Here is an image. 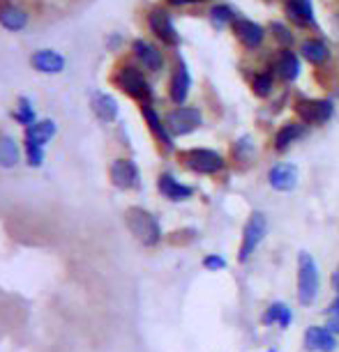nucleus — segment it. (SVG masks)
I'll return each instance as SVG.
<instances>
[{
	"label": "nucleus",
	"mask_w": 339,
	"mask_h": 352,
	"mask_svg": "<svg viewBox=\"0 0 339 352\" xmlns=\"http://www.w3.org/2000/svg\"><path fill=\"white\" fill-rule=\"evenodd\" d=\"M125 223H127L130 232L143 247H157L159 240H162V226H159L157 217L150 214L148 210L130 208L125 212Z\"/></svg>",
	"instance_id": "f257e3e1"
},
{
	"label": "nucleus",
	"mask_w": 339,
	"mask_h": 352,
	"mask_svg": "<svg viewBox=\"0 0 339 352\" xmlns=\"http://www.w3.org/2000/svg\"><path fill=\"white\" fill-rule=\"evenodd\" d=\"M56 122L53 120H37L32 127L25 129V159L32 168H39L44 164V150L56 136Z\"/></svg>",
	"instance_id": "f03ea898"
},
{
	"label": "nucleus",
	"mask_w": 339,
	"mask_h": 352,
	"mask_svg": "<svg viewBox=\"0 0 339 352\" xmlns=\"http://www.w3.org/2000/svg\"><path fill=\"white\" fill-rule=\"evenodd\" d=\"M318 292V267L307 251L298 256V300L302 307H309Z\"/></svg>",
	"instance_id": "7ed1b4c3"
},
{
	"label": "nucleus",
	"mask_w": 339,
	"mask_h": 352,
	"mask_svg": "<svg viewBox=\"0 0 339 352\" xmlns=\"http://www.w3.org/2000/svg\"><path fill=\"white\" fill-rule=\"evenodd\" d=\"M164 124H166V129H169V134L187 136L201 127L203 116H201V111L194 109V106H178V109H174L169 116H166Z\"/></svg>",
	"instance_id": "20e7f679"
},
{
	"label": "nucleus",
	"mask_w": 339,
	"mask_h": 352,
	"mask_svg": "<svg viewBox=\"0 0 339 352\" xmlns=\"http://www.w3.org/2000/svg\"><path fill=\"white\" fill-rule=\"evenodd\" d=\"M116 83H118V88H121L123 92H127L130 97H134V99H138V102H143V104H150L152 88H150V83L145 81V76L136 67H132V65L123 67L121 72H118Z\"/></svg>",
	"instance_id": "39448f33"
},
{
	"label": "nucleus",
	"mask_w": 339,
	"mask_h": 352,
	"mask_svg": "<svg viewBox=\"0 0 339 352\" xmlns=\"http://www.w3.org/2000/svg\"><path fill=\"white\" fill-rule=\"evenodd\" d=\"M265 228H268V221H265V214L263 212H254L249 217L247 226H245V232H243V244H240V251H238V261L245 263L249 261V256L254 254L258 244L263 242L265 237Z\"/></svg>",
	"instance_id": "423d86ee"
},
{
	"label": "nucleus",
	"mask_w": 339,
	"mask_h": 352,
	"mask_svg": "<svg viewBox=\"0 0 339 352\" xmlns=\"http://www.w3.org/2000/svg\"><path fill=\"white\" fill-rule=\"evenodd\" d=\"M183 162L189 170L201 173V175H212L224 168V157L217 155L215 150H205V148H194L183 152Z\"/></svg>",
	"instance_id": "0eeeda50"
},
{
	"label": "nucleus",
	"mask_w": 339,
	"mask_h": 352,
	"mask_svg": "<svg viewBox=\"0 0 339 352\" xmlns=\"http://www.w3.org/2000/svg\"><path fill=\"white\" fill-rule=\"evenodd\" d=\"M332 106L330 99H300L296 104V113L302 118V122L307 124H323L332 118Z\"/></svg>",
	"instance_id": "6e6552de"
},
{
	"label": "nucleus",
	"mask_w": 339,
	"mask_h": 352,
	"mask_svg": "<svg viewBox=\"0 0 339 352\" xmlns=\"http://www.w3.org/2000/svg\"><path fill=\"white\" fill-rule=\"evenodd\" d=\"M111 182L118 189H136L141 184V173L132 159H116L111 164Z\"/></svg>",
	"instance_id": "1a4fd4ad"
},
{
	"label": "nucleus",
	"mask_w": 339,
	"mask_h": 352,
	"mask_svg": "<svg viewBox=\"0 0 339 352\" xmlns=\"http://www.w3.org/2000/svg\"><path fill=\"white\" fill-rule=\"evenodd\" d=\"M305 348L309 352H335L337 338L328 327H309L305 331Z\"/></svg>",
	"instance_id": "9d476101"
},
{
	"label": "nucleus",
	"mask_w": 339,
	"mask_h": 352,
	"mask_svg": "<svg viewBox=\"0 0 339 352\" xmlns=\"http://www.w3.org/2000/svg\"><path fill=\"white\" fill-rule=\"evenodd\" d=\"M148 23H150V30L155 32V35L162 39V42H166V44H178V39H181V37H178V30H176L174 21H171L169 12L152 10Z\"/></svg>",
	"instance_id": "9b49d317"
},
{
	"label": "nucleus",
	"mask_w": 339,
	"mask_h": 352,
	"mask_svg": "<svg viewBox=\"0 0 339 352\" xmlns=\"http://www.w3.org/2000/svg\"><path fill=\"white\" fill-rule=\"evenodd\" d=\"M268 182L275 191H294L298 184V168L294 164H277L268 173Z\"/></svg>",
	"instance_id": "f8f14e48"
},
{
	"label": "nucleus",
	"mask_w": 339,
	"mask_h": 352,
	"mask_svg": "<svg viewBox=\"0 0 339 352\" xmlns=\"http://www.w3.org/2000/svg\"><path fill=\"white\" fill-rule=\"evenodd\" d=\"M157 189H159V194H162L164 198H169V201H174V203L187 201V198H192V194H194V189L187 187V184H183V182H178L171 173L159 175Z\"/></svg>",
	"instance_id": "ddd939ff"
},
{
	"label": "nucleus",
	"mask_w": 339,
	"mask_h": 352,
	"mask_svg": "<svg viewBox=\"0 0 339 352\" xmlns=\"http://www.w3.org/2000/svg\"><path fill=\"white\" fill-rule=\"evenodd\" d=\"M134 56L143 63V67L150 72H159L164 67L162 51H159L157 46H152L150 42H145V39H136L134 42Z\"/></svg>",
	"instance_id": "4468645a"
},
{
	"label": "nucleus",
	"mask_w": 339,
	"mask_h": 352,
	"mask_svg": "<svg viewBox=\"0 0 339 352\" xmlns=\"http://www.w3.org/2000/svg\"><path fill=\"white\" fill-rule=\"evenodd\" d=\"M32 67L37 72H42V74H61L65 69V58L56 51L42 49L32 56Z\"/></svg>",
	"instance_id": "2eb2a0df"
},
{
	"label": "nucleus",
	"mask_w": 339,
	"mask_h": 352,
	"mask_svg": "<svg viewBox=\"0 0 339 352\" xmlns=\"http://www.w3.org/2000/svg\"><path fill=\"white\" fill-rule=\"evenodd\" d=\"M236 35L238 39L247 46V49H256L258 44L263 42V35H265V30L261 28L258 23L254 21H247V19H236Z\"/></svg>",
	"instance_id": "dca6fc26"
},
{
	"label": "nucleus",
	"mask_w": 339,
	"mask_h": 352,
	"mask_svg": "<svg viewBox=\"0 0 339 352\" xmlns=\"http://www.w3.org/2000/svg\"><path fill=\"white\" fill-rule=\"evenodd\" d=\"M189 88H192V76H189V69H187V65L185 63H178V69H176V74L174 78H171V99L181 106L185 104V99H187L189 95Z\"/></svg>",
	"instance_id": "f3484780"
},
{
	"label": "nucleus",
	"mask_w": 339,
	"mask_h": 352,
	"mask_svg": "<svg viewBox=\"0 0 339 352\" xmlns=\"http://www.w3.org/2000/svg\"><path fill=\"white\" fill-rule=\"evenodd\" d=\"M141 113H143V120L148 122L150 131L157 136V141L162 143L166 150L174 148V143H171V134H169V129H166V124L162 122V118L157 116V111L152 109L150 104H143V106H141Z\"/></svg>",
	"instance_id": "a211bd4d"
},
{
	"label": "nucleus",
	"mask_w": 339,
	"mask_h": 352,
	"mask_svg": "<svg viewBox=\"0 0 339 352\" xmlns=\"http://www.w3.org/2000/svg\"><path fill=\"white\" fill-rule=\"evenodd\" d=\"M92 111H95V116L99 120L104 122H113L118 118V102L113 99L111 95H106V92H95L92 95Z\"/></svg>",
	"instance_id": "6ab92c4d"
},
{
	"label": "nucleus",
	"mask_w": 339,
	"mask_h": 352,
	"mask_svg": "<svg viewBox=\"0 0 339 352\" xmlns=\"http://www.w3.org/2000/svg\"><path fill=\"white\" fill-rule=\"evenodd\" d=\"M287 14L298 25H309L314 21V10H311L309 0H287Z\"/></svg>",
	"instance_id": "aec40b11"
},
{
	"label": "nucleus",
	"mask_w": 339,
	"mask_h": 352,
	"mask_svg": "<svg viewBox=\"0 0 339 352\" xmlns=\"http://www.w3.org/2000/svg\"><path fill=\"white\" fill-rule=\"evenodd\" d=\"M300 56L305 60H309L311 65H323L330 58V49L321 39H307V42H302L300 46Z\"/></svg>",
	"instance_id": "412c9836"
},
{
	"label": "nucleus",
	"mask_w": 339,
	"mask_h": 352,
	"mask_svg": "<svg viewBox=\"0 0 339 352\" xmlns=\"http://www.w3.org/2000/svg\"><path fill=\"white\" fill-rule=\"evenodd\" d=\"M0 23L8 30H23L25 23H28V14L21 8H14V5H5L0 8Z\"/></svg>",
	"instance_id": "4be33fe9"
},
{
	"label": "nucleus",
	"mask_w": 339,
	"mask_h": 352,
	"mask_svg": "<svg viewBox=\"0 0 339 352\" xmlns=\"http://www.w3.org/2000/svg\"><path fill=\"white\" fill-rule=\"evenodd\" d=\"M277 74L284 78V81H296L300 76V60L294 56L291 51H282L277 60Z\"/></svg>",
	"instance_id": "5701e85b"
},
{
	"label": "nucleus",
	"mask_w": 339,
	"mask_h": 352,
	"mask_svg": "<svg viewBox=\"0 0 339 352\" xmlns=\"http://www.w3.org/2000/svg\"><path fill=\"white\" fill-rule=\"evenodd\" d=\"M21 159V152H19V145L12 136H0V166L3 168H14Z\"/></svg>",
	"instance_id": "b1692460"
},
{
	"label": "nucleus",
	"mask_w": 339,
	"mask_h": 352,
	"mask_svg": "<svg viewBox=\"0 0 339 352\" xmlns=\"http://www.w3.org/2000/svg\"><path fill=\"white\" fill-rule=\"evenodd\" d=\"M291 320H294V316H291V309L287 307V304H282V302L270 304V309L263 314V324L277 322L279 327H289Z\"/></svg>",
	"instance_id": "393cba45"
},
{
	"label": "nucleus",
	"mask_w": 339,
	"mask_h": 352,
	"mask_svg": "<svg viewBox=\"0 0 339 352\" xmlns=\"http://www.w3.org/2000/svg\"><path fill=\"white\" fill-rule=\"evenodd\" d=\"M302 124H296V122H289V124H284L282 129L277 131V136H275V148L282 152V150H287L291 143L296 141V138H300L302 136Z\"/></svg>",
	"instance_id": "a878e982"
},
{
	"label": "nucleus",
	"mask_w": 339,
	"mask_h": 352,
	"mask_svg": "<svg viewBox=\"0 0 339 352\" xmlns=\"http://www.w3.org/2000/svg\"><path fill=\"white\" fill-rule=\"evenodd\" d=\"M12 118H14L19 124H23L25 129L32 127V124L37 122L35 109H32V102H30L28 97H19V106H17V111L12 113Z\"/></svg>",
	"instance_id": "bb28decb"
},
{
	"label": "nucleus",
	"mask_w": 339,
	"mask_h": 352,
	"mask_svg": "<svg viewBox=\"0 0 339 352\" xmlns=\"http://www.w3.org/2000/svg\"><path fill=\"white\" fill-rule=\"evenodd\" d=\"M210 21L217 25V28H224L226 23H236V14L231 8H226V5H215V8L210 10Z\"/></svg>",
	"instance_id": "cd10ccee"
},
{
	"label": "nucleus",
	"mask_w": 339,
	"mask_h": 352,
	"mask_svg": "<svg viewBox=\"0 0 339 352\" xmlns=\"http://www.w3.org/2000/svg\"><path fill=\"white\" fill-rule=\"evenodd\" d=\"M251 88H254V95L268 97L270 92H272V76L270 74H258L254 78V83H251Z\"/></svg>",
	"instance_id": "c85d7f7f"
},
{
	"label": "nucleus",
	"mask_w": 339,
	"mask_h": 352,
	"mask_svg": "<svg viewBox=\"0 0 339 352\" xmlns=\"http://www.w3.org/2000/svg\"><path fill=\"white\" fill-rule=\"evenodd\" d=\"M270 30L275 32V37H277V42H279V44H284V46H291V44H294V35H291V30L287 28V25H282L279 21H272V23H270Z\"/></svg>",
	"instance_id": "c756f323"
},
{
	"label": "nucleus",
	"mask_w": 339,
	"mask_h": 352,
	"mask_svg": "<svg viewBox=\"0 0 339 352\" xmlns=\"http://www.w3.org/2000/svg\"><path fill=\"white\" fill-rule=\"evenodd\" d=\"M328 316H330L328 329L332 331V334H339V297L328 307Z\"/></svg>",
	"instance_id": "7c9ffc66"
},
{
	"label": "nucleus",
	"mask_w": 339,
	"mask_h": 352,
	"mask_svg": "<svg viewBox=\"0 0 339 352\" xmlns=\"http://www.w3.org/2000/svg\"><path fill=\"white\" fill-rule=\"evenodd\" d=\"M203 267L208 270V272H222L226 267V261L222 256H217V254H210V256H205L203 258Z\"/></svg>",
	"instance_id": "2f4dec72"
},
{
	"label": "nucleus",
	"mask_w": 339,
	"mask_h": 352,
	"mask_svg": "<svg viewBox=\"0 0 339 352\" xmlns=\"http://www.w3.org/2000/svg\"><path fill=\"white\" fill-rule=\"evenodd\" d=\"M171 5H194V3H205V0H169Z\"/></svg>",
	"instance_id": "473e14b6"
},
{
	"label": "nucleus",
	"mask_w": 339,
	"mask_h": 352,
	"mask_svg": "<svg viewBox=\"0 0 339 352\" xmlns=\"http://www.w3.org/2000/svg\"><path fill=\"white\" fill-rule=\"evenodd\" d=\"M332 288L339 292V270L335 272V274H332Z\"/></svg>",
	"instance_id": "72a5a7b5"
}]
</instances>
